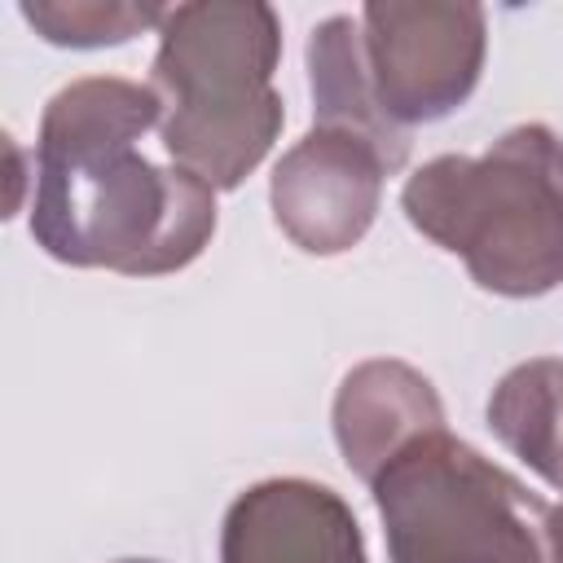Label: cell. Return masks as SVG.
<instances>
[{
  "mask_svg": "<svg viewBox=\"0 0 563 563\" xmlns=\"http://www.w3.org/2000/svg\"><path fill=\"white\" fill-rule=\"evenodd\" d=\"M163 123L150 84L97 75L66 84L40 119L31 238L62 264L128 277L176 273L216 233L211 189L136 154V136Z\"/></svg>",
  "mask_w": 563,
  "mask_h": 563,
  "instance_id": "6da1fadb",
  "label": "cell"
},
{
  "mask_svg": "<svg viewBox=\"0 0 563 563\" xmlns=\"http://www.w3.org/2000/svg\"><path fill=\"white\" fill-rule=\"evenodd\" d=\"M282 22L260 0L167 9L150 88L163 101V150L207 189H238L282 132L273 70Z\"/></svg>",
  "mask_w": 563,
  "mask_h": 563,
  "instance_id": "7a4b0ae2",
  "label": "cell"
},
{
  "mask_svg": "<svg viewBox=\"0 0 563 563\" xmlns=\"http://www.w3.org/2000/svg\"><path fill=\"white\" fill-rule=\"evenodd\" d=\"M400 207L493 295L528 299L563 282V141L545 123H519L475 158L422 163Z\"/></svg>",
  "mask_w": 563,
  "mask_h": 563,
  "instance_id": "3957f363",
  "label": "cell"
},
{
  "mask_svg": "<svg viewBox=\"0 0 563 563\" xmlns=\"http://www.w3.org/2000/svg\"><path fill=\"white\" fill-rule=\"evenodd\" d=\"M369 488L391 563H545L550 506L444 427L409 440Z\"/></svg>",
  "mask_w": 563,
  "mask_h": 563,
  "instance_id": "277c9868",
  "label": "cell"
},
{
  "mask_svg": "<svg viewBox=\"0 0 563 563\" xmlns=\"http://www.w3.org/2000/svg\"><path fill=\"white\" fill-rule=\"evenodd\" d=\"M484 9L462 0H374L361 9V48L374 101L400 132L453 114L484 70Z\"/></svg>",
  "mask_w": 563,
  "mask_h": 563,
  "instance_id": "5b68a950",
  "label": "cell"
},
{
  "mask_svg": "<svg viewBox=\"0 0 563 563\" xmlns=\"http://www.w3.org/2000/svg\"><path fill=\"white\" fill-rule=\"evenodd\" d=\"M387 172L374 141L347 128H312L273 167V220L308 255L352 251L374 224Z\"/></svg>",
  "mask_w": 563,
  "mask_h": 563,
  "instance_id": "8992f818",
  "label": "cell"
},
{
  "mask_svg": "<svg viewBox=\"0 0 563 563\" xmlns=\"http://www.w3.org/2000/svg\"><path fill=\"white\" fill-rule=\"evenodd\" d=\"M220 563H369L347 501L312 479L246 488L220 528Z\"/></svg>",
  "mask_w": 563,
  "mask_h": 563,
  "instance_id": "52a82bcc",
  "label": "cell"
},
{
  "mask_svg": "<svg viewBox=\"0 0 563 563\" xmlns=\"http://www.w3.org/2000/svg\"><path fill=\"white\" fill-rule=\"evenodd\" d=\"M444 427L440 396L405 361H365L356 365L334 396V440L352 475L365 484L418 435Z\"/></svg>",
  "mask_w": 563,
  "mask_h": 563,
  "instance_id": "ba28073f",
  "label": "cell"
},
{
  "mask_svg": "<svg viewBox=\"0 0 563 563\" xmlns=\"http://www.w3.org/2000/svg\"><path fill=\"white\" fill-rule=\"evenodd\" d=\"M308 79H312V106H317V128H347L365 141L378 145L391 172L405 167L409 158V132L391 128L374 101L369 70H365V48H361V22L352 18H325L308 35Z\"/></svg>",
  "mask_w": 563,
  "mask_h": 563,
  "instance_id": "9c48e42d",
  "label": "cell"
},
{
  "mask_svg": "<svg viewBox=\"0 0 563 563\" xmlns=\"http://www.w3.org/2000/svg\"><path fill=\"white\" fill-rule=\"evenodd\" d=\"M488 427L523 466L563 488V361L537 356L501 374L488 396Z\"/></svg>",
  "mask_w": 563,
  "mask_h": 563,
  "instance_id": "30bf717a",
  "label": "cell"
},
{
  "mask_svg": "<svg viewBox=\"0 0 563 563\" xmlns=\"http://www.w3.org/2000/svg\"><path fill=\"white\" fill-rule=\"evenodd\" d=\"M22 18L48 40V44H70V48H101V44H123L141 35L145 26H163L167 9L158 4H101V0H26Z\"/></svg>",
  "mask_w": 563,
  "mask_h": 563,
  "instance_id": "8fae6325",
  "label": "cell"
},
{
  "mask_svg": "<svg viewBox=\"0 0 563 563\" xmlns=\"http://www.w3.org/2000/svg\"><path fill=\"white\" fill-rule=\"evenodd\" d=\"M545 563H563V501L545 519Z\"/></svg>",
  "mask_w": 563,
  "mask_h": 563,
  "instance_id": "7c38bea8",
  "label": "cell"
},
{
  "mask_svg": "<svg viewBox=\"0 0 563 563\" xmlns=\"http://www.w3.org/2000/svg\"><path fill=\"white\" fill-rule=\"evenodd\" d=\"M123 563H150V559H123Z\"/></svg>",
  "mask_w": 563,
  "mask_h": 563,
  "instance_id": "4fadbf2b",
  "label": "cell"
}]
</instances>
